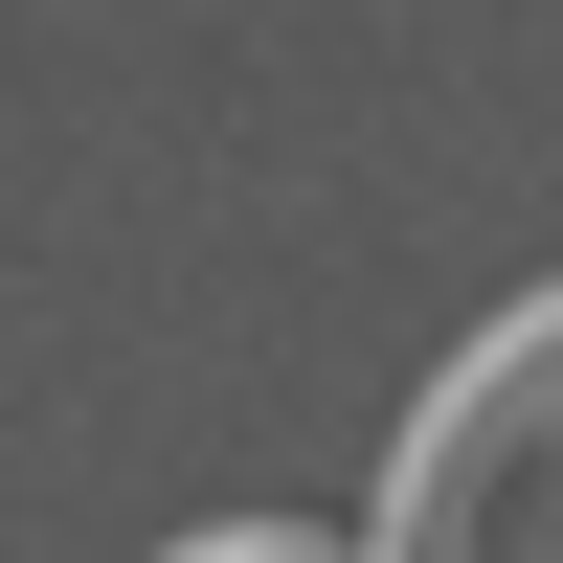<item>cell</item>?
Masks as SVG:
<instances>
[{
	"instance_id": "6da1fadb",
	"label": "cell",
	"mask_w": 563,
	"mask_h": 563,
	"mask_svg": "<svg viewBox=\"0 0 563 563\" xmlns=\"http://www.w3.org/2000/svg\"><path fill=\"white\" fill-rule=\"evenodd\" d=\"M361 563H563V271L451 339V384L406 406V451H384Z\"/></svg>"
},
{
	"instance_id": "7a4b0ae2",
	"label": "cell",
	"mask_w": 563,
	"mask_h": 563,
	"mask_svg": "<svg viewBox=\"0 0 563 563\" xmlns=\"http://www.w3.org/2000/svg\"><path fill=\"white\" fill-rule=\"evenodd\" d=\"M158 563H361L339 519H203V541H158Z\"/></svg>"
}]
</instances>
